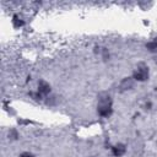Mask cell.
<instances>
[{"instance_id":"6da1fadb","label":"cell","mask_w":157,"mask_h":157,"mask_svg":"<svg viewBox=\"0 0 157 157\" xmlns=\"http://www.w3.org/2000/svg\"><path fill=\"white\" fill-rule=\"evenodd\" d=\"M98 113L102 117H108L112 113V99L108 94H102L98 103Z\"/></svg>"},{"instance_id":"7a4b0ae2","label":"cell","mask_w":157,"mask_h":157,"mask_svg":"<svg viewBox=\"0 0 157 157\" xmlns=\"http://www.w3.org/2000/svg\"><path fill=\"white\" fill-rule=\"evenodd\" d=\"M134 78L137 81H145L148 78V67L145 65H139L134 71Z\"/></svg>"},{"instance_id":"3957f363","label":"cell","mask_w":157,"mask_h":157,"mask_svg":"<svg viewBox=\"0 0 157 157\" xmlns=\"http://www.w3.org/2000/svg\"><path fill=\"white\" fill-rule=\"evenodd\" d=\"M50 91V86L49 83H47L45 81H40L38 85V93L39 94H48Z\"/></svg>"},{"instance_id":"277c9868","label":"cell","mask_w":157,"mask_h":157,"mask_svg":"<svg viewBox=\"0 0 157 157\" xmlns=\"http://www.w3.org/2000/svg\"><path fill=\"white\" fill-rule=\"evenodd\" d=\"M125 150L126 148H125V146L123 144H118V145H115L113 147V155L117 156V157H120V156H123L125 153Z\"/></svg>"},{"instance_id":"5b68a950","label":"cell","mask_w":157,"mask_h":157,"mask_svg":"<svg viewBox=\"0 0 157 157\" xmlns=\"http://www.w3.org/2000/svg\"><path fill=\"white\" fill-rule=\"evenodd\" d=\"M150 50H157V38L153 40V42H151V43H148L147 45H146Z\"/></svg>"},{"instance_id":"8992f818","label":"cell","mask_w":157,"mask_h":157,"mask_svg":"<svg viewBox=\"0 0 157 157\" xmlns=\"http://www.w3.org/2000/svg\"><path fill=\"white\" fill-rule=\"evenodd\" d=\"M23 25V22L18 18V16H13V26L15 27H20V26H22Z\"/></svg>"},{"instance_id":"52a82bcc","label":"cell","mask_w":157,"mask_h":157,"mask_svg":"<svg viewBox=\"0 0 157 157\" xmlns=\"http://www.w3.org/2000/svg\"><path fill=\"white\" fill-rule=\"evenodd\" d=\"M20 157H34V156L32 153H29V152H23V153H21Z\"/></svg>"}]
</instances>
